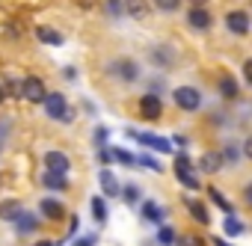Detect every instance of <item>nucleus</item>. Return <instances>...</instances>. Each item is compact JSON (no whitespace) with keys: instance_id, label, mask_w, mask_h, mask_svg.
Returning a JSON list of instances; mask_svg holds the SVG:
<instances>
[{"instance_id":"obj_1","label":"nucleus","mask_w":252,"mask_h":246,"mask_svg":"<svg viewBox=\"0 0 252 246\" xmlns=\"http://www.w3.org/2000/svg\"><path fill=\"white\" fill-rule=\"evenodd\" d=\"M172 169H175L178 184H184L187 190H199V187H202V181H199V175H196V169H193V160H190L187 154H178Z\"/></svg>"},{"instance_id":"obj_2","label":"nucleus","mask_w":252,"mask_h":246,"mask_svg":"<svg viewBox=\"0 0 252 246\" xmlns=\"http://www.w3.org/2000/svg\"><path fill=\"white\" fill-rule=\"evenodd\" d=\"M107 71H110L116 80H122V83H134V80L140 77V62L122 57V60H113V62L107 65Z\"/></svg>"},{"instance_id":"obj_3","label":"nucleus","mask_w":252,"mask_h":246,"mask_svg":"<svg viewBox=\"0 0 252 246\" xmlns=\"http://www.w3.org/2000/svg\"><path fill=\"white\" fill-rule=\"evenodd\" d=\"M45 113H48V119H54V122H68V119H71V110H68V101H65L63 92H48V98H45Z\"/></svg>"},{"instance_id":"obj_4","label":"nucleus","mask_w":252,"mask_h":246,"mask_svg":"<svg viewBox=\"0 0 252 246\" xmlns=\"http://www.w3.org/2000/svg\"><path fill=\"white\" fill-rule=\"evenodd\" d=\"M172 98H175V104H178L181 110H187V113H193V110L202 107V92H199L196 86H178V89L172 92Z\"/></svg>"},{"instance_id":"obj_5","label":"nucleus","mask_w":252,"mask_h":246,"mask_svg":"<svg viewBox=\"0 0 252 246\" xmlns=\"http://www.w3.org/2000/svg\"><path fill=\"white\" fill-rule=\"evenodd\" d=\"M21 98H27L30 104H45V98H48L45 80L42 77H24L21 80Z\"/></svg>"},{"instance_id":"obj_6","label":"nucleus","mask_w":252,"mask_h":246,"mask_svg":"<svg viewBox=\"0 0 252 246\" xmlns=\"http://www.w3.org/2000/svg\"><path fill=\"white\" fill-rule=\"evenodd\" d=\"M225 27H228L234 36H246V33L252 30V18H249V12L234 9V12H228V15H225Z\"/></svg>"},{"instance_id":"obj_7","label":"nucleus","mask_w":252,"mask_h":246,"mask_svg":"<svg viewBox=\"0 0 252 246\" xmlns=\"http://www.w3.org/2000/svg\"><path fill=\"white\" fill-rule=\"evenodd\" d=\"M42 163H45V172H57V175H68V169H71V160L63 152H48L42 157Z\"/></svg>"},{"instance_id":"obj_8","label":"nucleus","mask_w":252,"mask_h":246,"mask_svg":"<svg viewBox=\"0 0 252 246\" xmlns=\"http://www.w3.org/2000/svg\"><path fill=\"white\" fill-rule=\"evenodd\" d=\"M140 113H143V119H149V122L160 119V113H163V104H160L158 92H149V95H143V98H140Z\"/></svg>"},{"instance_id":"obj_9","label":"nucleus","mask_w":252,"mask_h":246,"mask_svg":"<svg viewBox=\"0 0 252 246\" xmlns=\"http://www.w3.org/2000/svg\"><path fill=\"white\" fill-rule=\"evenodd\" d=\"M137 143H143L146 149H155V152H160V154H166V152H172V143L169 140H163V137H155V134H140V131H128Z\"/></svg>"},{"instance_id":"obj_10","label":"nucleus","mask_w":252,"mask_h":246,"mask_svg":"<svg viewBox=\"0 0 252 246\" xmlns=\"http://www.w3.org/2000/svg\"><path fill=\"white\" fill-rule=\"evenodd\" d=\"M98 181H101V190H104V196H107V199H116V196H122V187H119V181H116V175H113L110 169H101Z\"/></svg>"},{"instance_id":"obj_11","label":"nucleus","mask_w":252,"mask_h":246,"mask_svg":"<svg viewBox=\"0 0 252 246\" xmlns=\"http://www.w3.org/2000/svg\"><path fill=\"white\" fill-rule=\"evenodd\" d=\"M187 24H190L193 30H208V27H211V12H208V9H202V6H196V9H190Z\"/></svg>"},{"instance_id":"obj_12","label":"nucleus","mask_w":252,"mask_h":246,"mask_svg":"<svg viewBox=\"0 0 252 246\" xmlns=\"http://www.w3.org/2000/svg\"><path fill=\"white\" fill-rule=\"evenodd\" d=\"M36 39L39 42H45V45H51V48H60L63 45V33L60 30H54V27H36Z\"/></svg>"},{"instance_id":"obj_13","label":"nucleus","mask_w":252,"mask_h":246,"mask_svg":"<svg viewBox=\"0 0 252 246\" xmlns=\"http://www.w3.org/2000/svg\"><path fill=\"white\" fill-rule=\"evenodd\" d=\"M222 154H217V152H208V154H202V160H199V169L202 172H208V175H214V172H220L222 169Z\"/></svg>"},{"instance_id":"obj_14","label":"nucleus","mask_w":252,"mask_h":246,"mask_svg":"<svg viewBox=\"0 0 252 246\" xmlns=\"http://www.w3.org/2000/svg\"><path fill=\"white\" fill-rule=\"evenodd\" d=\"M15 231L21 234V237H27V234H33L36 231V214H30V211H24L18 219H15Z\"/></svg>"},{"instance_id":"obj_15","label":"nucleus","mask_w":252,"mask_h":246,"mask_svg":"<svg viewBox=\"0 0 252 246\" xmlns=\"http://www.w3.org/2000/svg\"><path fill=\"white\" fill-rule=\"evenodd\" d=\"M149 57H152L160 68H169V65H172V60H175L172 48H152V51H149Z\"/></svg>"},{"instance_id":"obj_16","label":"nucleus","mask_w":252,"mask_h":246,"mask_svg":"<svg viewBox=\"0 0 252 246\" xmlns=\"http://www.w3.org/2000/svg\"><path fill=\"white\" fill-rule=\"evenodd\" d=\"M21 214H24V208L18 202H3L0 205V219H6V222H15Z\"/></svg>"},{"instance_id":"obj_17","label":"nucleus","mask_w":252,"mask_h":246,"mask_svg":"<svg viewBox=\"0 0 252 246\" xmlns=\"http://www.w3.org/2000/svg\"><path fill=\"white\" fill-rule=\"evenodd\" d=\"M42 184H45L48 190H65V187H68V178H65V175H57V172H45V175H42Z\"/></svg>"},{"instance_id":"obj_18","label":"nucleus","mask_w":252,"mask_h":246,"mask_svg":"<svg viewBox=\"0 0 252 246\" xmlns=\"http://www.w3.org/2000/svg\"><path fill=\"white\" fill-rule=\"evenodd\" d=\"M42 214L48 216V219H60L63 216V202H57V199H42Z\"/></svg>"},{"instance_id":"obj_19","label":"nucleus","mask_w":252,"mask_h":246,"mask_svg":"<svg viewBox=\"0 0 252 246\" xmlns=\"http://www.w3.org/2000/svg\"><path fill=\"white\" fill-rule=\"evenodd\" d=\"M143 219L160 222V219H163V208H160L158 202H143Z\"/></svg>"},{"instance_id":"obj_20","label":"nucleus","mask_w":252,"mask_h":246,"mask_svg":"<svg viewBox=\"0 0 252 246\" xmlns=\"http://www.w3.org/2000/svg\"><path fill=\"white\" fill-rule=\"evenodd\" d=\"M125 12L131 18H146L149 6H146V0H125Z\"/></svg>"},{"instance_id":"obj_21","label":"nucleus","mask_w":252,"mask_h":246,"mask_svg":"<svg viewBox=\"0 0 252 246\" xmlns=\"http://www.w3.org/2000/svg\"><path fill=\"white\" fill-rule=\"evenodd\" d=\"M208 196H211V202H214L217 208H222V214H225V216H234L231 202H228V199H222V193H220V190H214V187H211V190H208Z\"/></svg>"},{"instance_id":"obj_22","label":"nucleus","mask_w":252,"mask_h":246,"mask_svg":"<svg viewBox=\"0 0 252 246\" xmlns=\"http://www.w3.org/2000/svg\"><path fill=\"white\" fill-rule=\"evenodd\" d=\"M187 208H190V214H193V216H196L202 225H208V219H211V216H208V208H205L202 202H196V199H187Z\"/></svg>"},{"instance_id":"obj_23","label":"nucleus","mask_w":252,"mask_h":246,"mask_svg":"<svg viewBox=\"0 0 252 246\" xmlns=\"http://www.w3.org/2000/svg\"><path fill=\"white\" fill-rule=\"evenodd\" d=\"M220 95H222V98H237V80L225 74V77L220 80Z\"/></svg>"},{"instance_id":"obj_24","label":"nucleus","mask_w":252,"mask_h":246,"mask_svg":"<svg viewBox=\"0 0 252 246\" xmlns=\"http://www.w3.org/2000/svg\"><path fill=\"white\" fill-rule=\"evenodd\" d=\"M92 216H95V222H98V225H104V222H107V205H104V199H101V196H95V199H92Z\"/></svg>"},{"instance_id":"obj_25","label":"nucleus","mask_w":252,"mask_h":246,"mask_svg":"<svg viewBox=\"0 0 252 246\" xmlns=\"http://www.w3.org/2000/svg\"><path fill=\"white\" fill-rule=\"evenodd\" d=\"M222 231H225L228 237H237V234H243V222L234 219V216H225V219H222Z\"/></svg>"},{"instance_id":"obj_26","label":"nucleus","mask_w":252,"mask_h":246,"mask_svg":"<svg viewBox=\"0 0 252 246\" xmlns=\"http://www.w3.org/2000/svg\"><path fill=\"white\" fill-rule=\"evenodd\" d=\"M158 240H160L163 246H175V243H178V234H175V228H169V225H160V231H158Z\"/></svg>"},{"instance_id":"obj_27","label":"nucleus","mask_w":252,"mask_h":246,"mask_svg":"<svg viewBox=\"0 0 252 246\" xmlns=\"http://www.w3.org/2000/svg\"><path fill=\"white\" fill-rule=\"evenodd\" d=\"M104 9H107L110 18H122V15H125V0H107Z\"/></svg>"},{"instance_id":"obj_28","label":"nucleus","mask_w":252,"mask_h":246,"mask_svg":"<svg viewBox=\"0 0 252 246\" xmlns=\"http://www.w3.org/2000/svg\"><path fill=\"white\" fill-rule=\"evenodd\" d=\"M122 199L128 202V205H137V202H140V187H134V184H125V187H122Z\"/></svg>"},{"instance_id":"obj_29","label":"nucleus","mask_w":252,"mask_h":246,"mask_svg":"<svg viewBox=\"0 0 252 246\" xmlns=\"http://www.w3.org/2000/svg\"><path fill=\"white\" fill-rule=\"evenodd\" d=\"M113 157H116L119 163H125V166H137V163H140L131 152H125V149H113Z\"/></svg>"},{"instance_id":"obj_30","label":"nucleus","mask_w":252,"mask_h":246,"mask_svg":"<svg viewBox=\"0 0 252 246\" xmlns=\"http://www.w3.org/2000/svg\"><path fill=\"white\" fill-rule=\"evenodd\" d=\"M155 6L163 9V12H175V9L181 6V0H155Z\"/></svg>"},{"instance_id":"obj_31","label":"nucleus","mask_w":252,"mask_h":246,"mask_svg":"<svg viewBox=\"0 0 252 246\" xmlns=\"http://www.w3.org/2000/svg\"><path fill=\"white\" fill-rule=\"evenodd\" d=\"M222 160H225V163H231V166H234V163H237V149H234V146H231V143H228V146H225V149H222Z\"/></svg>"},{"instance_id":"obj_32","label":"nucleus","mask_w":252,"mask_h":246,"mask_svg":"<svg viewBox=\"0 0 252 246\" xmlns=\"http://www.w3.org/2000/svg\"><path fill=\"white\" fill-rule=\"evenodd\" d=\"M137 160H140V163H143L146 169H152V172H160V163H158L155 157H149V154H143V157H137Z\"/></svg>"},{"instance_id":"obj_33","label":"nucleus","mask_w":252,"mask_h":246,"mask_svg":"<svg viewBox=\"0 0 252 246\" xmlns=\"http://www.w3.org/2000/svg\"><path fill=\"white\" fill-rule=\"evenodd\" d=\"M175 246H202V240L199 237H193V234H184V237H178V243Z\"/></svg>"},{"instance_id":"obj_34","label":"nucleus","mask_w":252,"mask_h":246,"mask_svg":"<svg viewBox=\"0 0 252 246\" xmlns=\"http://www.w3.org/2000/svg\"><path fill=\"white\" fill-rule=\"evenodd\" d=\"M107 137H110V131H107V128H95V143H98V146H104V143H107Z\"/></svg>"},{"instance_id":"obj_35","label":"nucleus","mask_w":252,"mask_h":246,"mask_svg":"<svg viewBox=\"0 0 252 246\" xmlns=\"http://www.w3.org/2000/svg\"><path fill=\"white\" fill-rule=\"evenodd\" d=\"M243 77H246V83L252 86V60H246V62H243Z\"/></svg>"},{"instance_id":"obj_36","label":"nucleus","mask_w":252,"mask_h":246,"mask_svg":"<svg viewBox=\"0 0 252 246\" xmlns=\"http://www.w3.org/2000/svg\"><path fill=\"white\" fill-rule=\"evenodd\" d=\"M243 154H246V157L252 160V134H249V137L243 140Z\"/></svg>"},{"instance_id":"obj_37","label":"nucleus","mask_w":252,"mask_h":246,"mask_svg":"<svg viewBox=\"0 0 252 246\" xmlns=\"http://www.w3.org/2000/svg\"><path fill=\"white\" fill-rule=\"evenodd\" d=\"M74 246H95V237H83V240H77Z\"/></svg>"},{"instance_id":"obj_38","label":"nucleus","mask_w":252,"mask_h":246,"mask_svg":"<svg viewBox=\"0 0 252 246\" xmlns=\"http://www.w3.org/2000/svg\"><path fill=\"white\" fill-rule=\"evenodd\" d=\"M243 196H246V202H249V205H252V184H249V187H246V190H243Z\"/></svg>"},{"instance_id":"obj_39","label":"nucleus","mask_w":252,"mask_h":246,"mask_svg":"<svg viewBox=\"0 0 252 246\" xmlns=\"http://www.w3.org/2000/svg\"><path fill=\"white\" fill-rule=\"evenodd\" d=\"M214 246H228V243H225L222 237H217V240H214Z\"/></svg>"},{"instance_id":"obj_40","label":"nucleus","mask_w":252,"mask_h":246,"mask_svg":"<svg viewBox=\"0 0 252 246\" xmlns=\"http://www.w3.org/2000/svg\"><path fill=\"white\" fill-rule=\"evenodd\" d=\"M3 131H6V128H0V149H3V140H6V137H3Z\"/></svg>"},{"instance_id":"obj_41","label":"nucleus","mask_w":252,"mask_h":246,"mask_svg":"<svg viewBox=\"0 0 252 246\" xmlns=\"http://www.w3.org/2000/svg\"><path fill=\"white\" fill-rule=\"evenodd\" d=\"M3 98H6V89H3V86H0V104H3Z\"/></svg>"},{"instance_id":"obj_42","label":"nucleus","mask_w":252,"mask_h":246,"mask_svg":"<svg viewBox=\"0 0 252 246\" xmlns=\"http://www.w3.org/2000/svg\"><path fill=\"white\" fill-rule=\"evenodd\" d=\"M36 246H54V243H51V240H42V243H36Z\"/></svg>"},{"instance_id":"obj_43","label":"nucleus","mask_w":252,"mask_h":246,"mask_svg":"<svg viewBox=\"0 0 252 246\" xmlns=\"http://www.w3.org/2000/svg\"><path fill=\"white\" fill-rule=\"evenodd\" d=\"M193 3H196V6H199V3H205V0H193Z\"/></svg>"}]
</instances>
